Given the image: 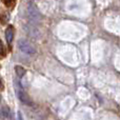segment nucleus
<instances>
[{"mask_svg": "<svg viewBox=\"0 0 120 120\" xmlns=\"http://www.w3.org/2000/svg\"><path fill=\"white\" fill-rule=\"evenodd\" d=\"M15 72H16V75L19 77V78H22L23 76L25 75V68L23 66H20V65H16L15 66Z\"/></svg>", "mask_w": 120, "mask_h": 120, "instance_id": "obj_5", "label": "nucleus"}, {"mask_svg": "<svg viewBox=\"0 0 120 120\" xmlns=\"http://www.w3.org/2000/svg\"><path fill=\"white\" fill-rule=\"evenodd\" d=\"M2 114H3L4 117H8V114H10L8 109V108H3V110H2Z\"/></svg>", "mask_w": 120, "mask_h": 120, "instance_id": "obj_7", "label": "nucleus"}, {"mask_svg": "<svg viewBox=\"0 0 120 120\" xmlns=\"http://www.w3.org/2000/svg\"><path fill=\"white\" fill-rule=\"evenodd\" d=\"M18 48L21 52L27 55H34L36 54V49L31 42H29L25 39H20L18 41Z\"/></svg>", "mask_w": 120, "mask_h": 120, "instance_id": "obj_1", "label": "nucleus"}, {"mask_svg": "<svg viewBox=\"0 0 120 120\" xmlns=\"http://www.w3.org/2000/svg\"><path fill=\"white\" fill-rule=\"evenodd\" d=\"M3 2L6 6H12L13 4H14L15 0H3Z\"/></svg>", "mask_w": 120, "mask_h": 120, "instance_id": "obj_6", "label": "nucleus"}, {"mask_svg": "<svg viewBox=\"0 0 120 120\" xmlns=\"http://www.w3.org/2000/svg\"><path fill=\"white\" fill-rule=\"evenodd\" d=\"M0 55H4V48L1 40H0Z\"/></svg>", "mask_w": 120, "mask_h": 120, "instance_id": "obj_8", "label": "nucleus"}, {"mask_svg": "<svg viewBox=\"0 0 120 120\" xmlns=\"http://www.w3.org/2000/svg\"><path fill=\"white\" fill-rule=\"evenodd\" d=\"M5 38H6V41H8V44L12 43L13 38H14V27H13L12 25L8 26V29L5 30Z\"/></svg>", "mask_w": 120, "mask_h": 120, "instance_id": "obj_4", "label": "nucleus"}, {"mask_svg": "<svg viewBox=\"0 0 120 120\" xmlns=\"http://www.w3.org/2000/svg\"><path fill=\"white\" fill-rule=\"evenodd\" d=\"M18 119H19V120H23V118H22V114H21V112H18Z\"/></svg>", "mask_w": 120, "mask_h": 120, "instance_id": "obj_9", "label": "nucleus"}, {"mask_svg": "<svg viewBox=\"0 0 120 120\" xmlns=\"http://www.w3.org/2000/svg\"><path fill=\"white\" fill-rule=\"evenodd\" d=\"M27 15H29V18L31 19V20L33 21H40V19H41V14L39 13V11L37 10V8H36L34 4H30L29 8H27Z\"/></svg>", "mask_w": 120, "mask_h": 120, "instance_id": "obj_2", "label": "nucleus"}, {"mask_svg": "<svg viewBox=\"0 0 120 120\" xmlns=\"http://www.w3.org/2000/svg\"><path fill=\"white\" fill-rule=\"evenodd\" d=\"M17 95H18L19 100H20L22 103L26 104V105H30V106L33 105V101H32V99L30 98V96L27 95L23 90H21V87H18V89H17Z\"/></svg>", "mask_w": 120, "mask_h": 120, "instance_id": "obj_3", "label": "nucleus"}, {"mask_svg": "<svg viewBox=\"0 0 120 120\" xmlns=\"http://www.w3.org/2000/svg\"><path fill=\"white\" fill-rule=\"evenodd\" d=\"M2 87H3V84H2L1 80H0V89H2Z\"/></svg>", "mask_w": 120, "mask_h": 120, "instance_id": "obj_10", "label": "nucleus"}]
</instances>
